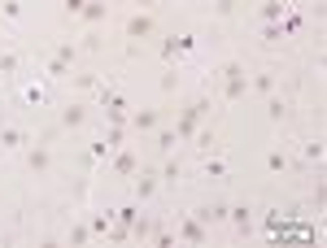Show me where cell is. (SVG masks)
<instances>
[{
  "mask_svg": "<svg viewBox=\"0 0 327 248\" xmlns=\"http://www.w3.org/2000/svg\"><path fill=\"white\" fill-rule=\"evenodd\" d=\"M127 31H131V35H149V31H153V22H149V18H131V22H127Z\"/></svg>",
  "mask_w": 327,
  "mask_h": 248,
  "instance_id": "cell-1",
  "label": "cell"
},
{
  "mask_svg": "<svg viewBox=\"0 0 327 248\" xmlns=\"http://www.w3.org/2000/svg\"><path fill=\"white\" fill-rule=\"evenodd\" d=\"M79 122H83V109L70 105V109H65V127H79Z\"/></svg>",
  "mask_w": 327,
  "mask_h": 248,
  "instance_id": "cell-2",
  "label": "cell"
},
{
  "mask_svg": "<svg viewBox=\"0 0 327 248\" xmlns=\"http://www.w3.org/2000/svg\"><path fill=\"white\" fill-rule=\"evenodd\" d=\"M153 122H157V113H140V118H135V127H140V131H149Z\"/></svg>",
  "mask_w": 327,
  "mask_h": 248,
  "instance_id": "cell-3",
  "label": "cell"
}]
</instances>
